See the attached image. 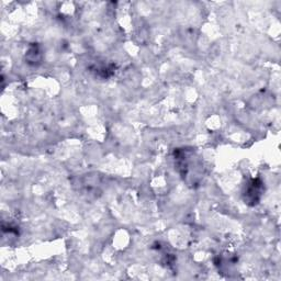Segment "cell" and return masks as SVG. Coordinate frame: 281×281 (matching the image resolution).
<instances>
[{
    "label": "cell",
    "instance_id": "6da1fadb",
    "mask_svg": "<svg viewBox=\"0 0 281 281\" xmlns=\"http://www.w3.org/2000/svg\"><path fill=\"white\" fill-rule=\"evenodd\" d=\"M261 182L259 180H252V182L248 185L245 196L248 202H253V204H255L258 202V200L261 196Z\"/></svg>",
    "mask_w": 281,
    "mask_h": 281
}]
</instances>
